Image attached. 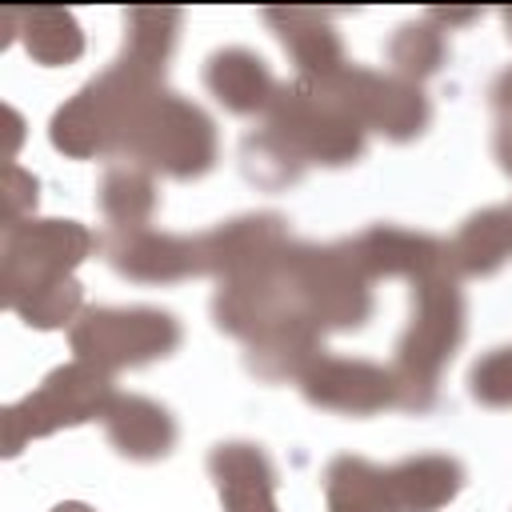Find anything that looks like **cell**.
<instances>
[{
    "label": "cell",
    "mask_w": 512,
    "mask_h": 512,
    "mask_svg": "<svg viewBox=\"0 0 512 512\" xmlns=\"http://www.w3.org/2000/svg\"><path fill=\"white\" fill-rule=\"evenodd\" d=\"M264 24L284 44L300 80H328L340 68H348L340 32L332 28V20L324 12H316V8H264Z\"/></svg>",
    "instance_id": "cell-16"
},
{
    "label": "cell",
    "mask_w": 512,
    "mask_h": 512,
    "mask_svg": "<svg viewBox=\"0 0 512 512\" xmlns=\"http://www.w3.org/2000/svg\"><path fill=\"white\" fill-rule=\"evenodd\" d=\"M464 324H468V308L456 272H436L412 284V316L404 336L396 340V360H392L400 408L424 412L436 404L440 376L464 340Z\"/></svg>",
    "instance_id": "cell-2"
},
{
    "label": "cell",
    "mask_w": 512,
    "mask_h": 512,
    "mask_svg": "<svg viewBox=\"0 0 512 512\" xmlns=\"http://www.w3.org/2000/svg\"><path fill=\"white\" fill-rule=\"evenodd\" d=\"M184 340L180 320L168 308L128 304V308H84L68 328V344L76 360H88L104 372L144 368L152 360H168Z\"/></svg>",
    "instance_id": "cell-7"
},
{
    "label": "cell",
    "mask_w": 512,
    "mask_h": 512,
    "mask_svg": "<svg viewBox=\"0 0 512 512\" xmlns=\"http://www.w3.org/2000/svg\"><path fill=\"white\" fill-rule=\"evenodd\" d=\"M324 504L328 512H388L384 508V468L364 456H336L324 468Z\"/></svg>",
    "instance_id": "cell-24"
},
{
    "label": "cell",
    "mask_w": 512,
    "mask_h": 512,
    "mask_svg": "<svg viewBox=\"0 0 512 512\" xmlns=\"http://www.w3.org/2000/svg\"><path fill=\"white\" fill-rule=\"evenodd\" d=\"M300 392L312 408L340 416H376L384 408H400V388L392 368L360 356H320L304 372Z\"/></svg>",
    "instance_id": "cell-11"
},
{
    "label": "cell",
    "mask_w": 512,
    "mask_h": 512,
    "mask_svg": "<svg viewBox=\"0 0 512 512\" xmlns=\"http://www.w3.org/2000/svg\"><path fill=\"white\" fill-rule=\"evenodd\" d=\"M164 88V80H152L120 60H112L100 76H92L76 96H68L52 120H48V140L56 152L68 160H96V156H116L124 152L140 112L148 100Z\"/></svg>",
    "instance_id": "cell-1"
},
{
    "label": "cell",
    "mask_w": 512,
    "mask_h": 512,
    "mask_svg": "<svg viewBox=\"0 0 512 512\" xmlns=\"http://www.w3.org/2000/svg\"><path fill=\"white\" fill-rule=\"evenodd\" d=\"M36 200H40V180L32 172H24L20 164H8L4 168V192H0V220H4V228L20 224V220H32Z\"/></svg>",
    "instance_id": "cell-29"
},
{
    "label": "cell",
    "mask_w": 512,
    "mask_h": 512,
    "mask_svg": "<svg viewBox=\"0 0 512 512\" xmlns=\"http://www.w3.org/2000/svg\"><path fill=\"white\" fill-rule=\"evenodd\" d=\"M288 244H292V236H288V220L280 212H244V216L220 220L212 232H204L208 276L228 280V276L268 268L284 256Z\"/></svg>",
    "instance_id": "cell-13"
},
{
    "label": "cell",
    "mask_w": 512,
    "mask_h": 512,
    "mask_svg": "<svg viewBox=\"0 0 512 512\" xmlns=\"http://www.w3.org/2000/svg\"><path fill=\"white\" fill-rule=\"evenodd\" d=\"M180 24H184L180 8H128L124 12V48L116 60L152 80H164L172 48L180 40Z\"/></svg>",
    "instance_id": "cell-22"
},
{
    "label": "cell",
    "mask_w": 512,
    "mask_h": 512,
    "mask_svg": "<svg viewBox=\"0 0 512 512\" xmlns=\"http://www.w3.org/2000/svg\"><path fill=\"white\" fill-rule=\"evenodd\" d=\"M208 476L220 492L224 512H280L276 468L252 440H224L208 452Z\"/></svg>",
    "instance_id": "cell-14"
},
{
    "label": "cell",
    "mask_w": 512,
    "mask_h": 512,
    "mask_svg": "<svg viewBox=\"0 0 512 512\" xmlns=\"http://www.w3.org/2000/svg\"><path fill=\"white\" fill-rule=\"evenodd\" d=\"M96 208L112 232L148 228L160 208L156 172H148L144 164H132V160H112L96 184Z\"/></svg>",
    "instance_id": "cell-21"
},
{
    "label": "cell",
    "mask_w": 512,
    "mask_h": 512,
    "mask_svg": "<svg viewBox=\"0 0 512 512\" xmlns=\"http://www.w3.org/2000/svg\"><path fill=\"white\" fill-rule=\"evenodd\" d=\"M264 128L308 168V164H320V168H344V164H356L364 156V140L368 132L312 80H300L292 76L288 84H280L268 116H264Z\"/></svg>",
    "instance_id": "cell-6"
},
{
    "label": "cell",
    "mask_w": 512,
    "mask_h": 512,
    "mask_svg": "<svg viewBox=\"0 0 512 512\" xmlns=\"http://www.w3.org/2000/svg\"><path fill=\"white\" fill-rule=\"evenodd\" d=\"M448 260L456 276H492L512 260V200L472 212L448 240Z\"/></svg>",
    "instance_id": "cell-20"
},
{
    "label": "cell",
    "mask_w": 512,
    "mask_h": 512,
    "mask_svg": "<svg viewBox=\"0 0 512 512\" xmlns=\"http://www.w3.org/2000/svg\"><path fill=\"white\" fill-rule=\"evenodd\" d=\"M240 172H244L248 184L268 188V192H280V188H288V184H296L304 176V164L268 128H256L240 144Z\"/></svg>",
    "instance_id": "cell-27"
},
{
    "label": "cell",
    "mask_w": 512,
    "mask_h": 512,
    "mask_svg": "<svg viewBox=\"0 0 512 512\" xmlns=\"http://www.w3.org/2000/svg\"><path fill=\"white\" fill-rule=\"evenodd\" d=\"M100 248V236L88 232L80 220L60 216H32L12 228H4L0 244V296L12 300L36 284L72 276L92 252Z\"/></svg>",
    "instance_id": "cell-8"
},
{
    "label": "cell",
    "mask_w": 512,
    "mask_h": 512,
    "mask_svg": "<svg viewBox=\"0 0 512 512\" xmlns=\"http://www.w3.org/2000/svg\"><path fill=\"white\" fill-rule=\"evenodd\" d=\"M52 512H96L92 504H84V500H60Z\"/></svg>",
    "instance_id": "cell-31"
},
{
    "label": "cell",
    "mask_w": 512,
    "mask_h": 512,
    "mask_svg": "<svg viewBox=\"0 0 512 512\" xmlns=\"http://www.w3.org/2000/svg\"><path fill=\"white\" fill-rule=\"evenodd\" d=\"M20 40L40 68H64L84 56V28L68 8H24Z\"/></svg>",
    "instance_id": "cell-23"
},
{
    "label": "cell",
    "mask_w": 512,
    "mask_h": 512,
    "mask_svg": "<svg viewBox=\"0 0 512 512\" xmlns=\"http://www.w3.org/2000/svg\"><path fill=\"white\" fill-rule=\"evenodd\" d=\"M104 260L136 284H176L192 276H208V248L204 232L200 236H176V232H156V228H136V232H104L100 236Z\"/></svg>",
    "instance_id": "cell-10"
},
{
    "label": "cell",
    "mask_w": 512,
    "mask_h": 512,
    "mask_svg": "<svg viewBox=\"0 0 512 512\" xmlns=\"http://www.w3.org/2000/svg\"><path fill=\"white\" fill-rule=\"evenodd\" d=\"M468 396L484 408H512V344L476 356L468 368Z\"/></svg>",
    "instance_id": "cell-28"
},
{
    "label": "cell",
    "mask_w": 512,
    "mask_h": 512,
    "mask_svg": "<svg viewBox=\"0 0 512 512\" xmlns=\"http://www.w3.org/2000/svg\"><path fill=\"white\" fill-rule=\"evenodd\" d=\"M348 248L360 264V272L368 280H388V276H404V280H424L436 272H452L448 260V240L432 236V232H416V228H400V224H372L356 236H348Z\"/></svg>",
    "instance_id": "cell-12"
},
{
    "label": "cell",
    "mask_w": 512,
    "mask_h": 512,
    "mask_svg": "<svg viewBox=\"0 0 512 512\" xmlns=\"http://www.w3.org/2000/svg\"><path fill=\"white\" fill-rule=\"evenodd\" d=\"M116 400L112 372L88 364V360H68L52 368L28 396L8 404L4 416V456H20L32 440L52 436L60 428H76L88 420H104L108 404Z\"/></svg>",
    "instance_id": "cell-5"
},
{
    "label": "cell",
    "mask_w": 512,
    "mask_h": 512,
    "mask_svg": "<svg viewBox=\"0 0 512 512\" xmlns=\"http://www.w3.org/2000/svg\"><path fill=\"white\" fill-rule=\"evenodd\" d=\"M492 152L500 160V168L512 176V120H496V136H492Z\"/></svg>",
    "instance_id": "cell-30"
},
{
    "label": "cell",
    "mask_w": 512,
    "mask_h": 512,
    "mask_svg": "<svg viewBox=\"0 0 512 512\" xmlns=\"http://www.w3.org/2000/svg\"><path fill=\"white\" fill-rule=\"evenodd\" d=\"M328 356L324 352V332L308 320V316H284L272 328H264L260 336H252L244 344V364L248 372H256L268 384H284V380H304V372Z\"/></svg>",
    "instance_id": "cell-19"
},
{
    "label": "cell",
    "mask_w": 512,
    "mask_h": 512,
    "mask_svg": "<svg viewBox=\"0 0 512 512\" xmlns=\"http://www.w3.org/2000/svg\"><path fill=\"white\" fill-rule=\"evenodd\" d=\"M320 84L364 132H380L392 144H408L416 136H424L432 108L420 84H408L392 72H372L360 64L340 68L328 80H312Z\"/></svg>",
    "instance_id": "cell-9"
},
{
    "label": "cell",
    "mask_w": 512,
    "mask_h": 512,
    "mask_svg": "<svg viewBox=\"0 0 512 512\" xmlns=\"http://www.w3.org/2000/svg\"><path fill=\"white\" fill-rule=\"evenodd\" d=\"M216 156H220L216 120L200 104L168 88H160L148 100L120 152V160L144 164L148 172L168 180H200L204 172H212Z\"/></svg>",
    "instance_id": "cell-3"
},
{
    "label": "cell",
    "mask_w": 512,
    "mask_h": 512,
    "mask_svg": "<svg viewBox=\"0 0 512 512\" xmlns=\"http://www.w3.org/2000/svg\"><path fill=\"white\" fill-rule=\"evenodd\" d=\"M204 84L216 96V104L232 116H268L280 80L272 76L268 60L252 48H216L204 64Z\"/></svg>",
    "instance_id": "cell-18"
},
{
    "label": "cell",
    "mask_w": 512,
    "mask_h": 512,
    "mask_svg": "<svg viewBox=\"0 0 512 512\" xmlns=\"http://www.w3.org/2000/svg\"><path fill=\"white\" fill-rule=\"evenodd\" d=\"M284 272L296 308L320 332H352L372 316V280L360 272L348 240L304 244L292 240L284 252Z\"/></svg>",
    "instance_id": "cell-4"
},
{
    "label": "cell",
    "mask_w": 512,
    "mask_h": 512,
    "mask_svg": "<svg viewBox=\"0 0 512 512\" xmlns=\"http://www.w3.org/2000/svg\"><path fill=\"white\" fill-rule=\"evenodd\" d=\"M504 24H508V36H512V8H504Z\"/></svg>",
    "instance_id": "cell-32"
},
{
    "label": "cell",
    "mask_w": 512,
    "mask_h": 512,
    "mask_svg": "<svg viewBox=\"0 0 512 512\" xmlns=\"http://www.w3.org/2000/svg\"><path fill=\"white\" fill-rule=\"evenodd\" d=\"M464 464L448 452H420L384 468V508L388 512H440L464 488Z\"/></svg>",
    "instance_id": "cell-17"
},
{
    "label": "cell",
    "mask_w": 512,
    "mask_h": 512,
    "mask_svg": "<svg viewBox=\"0 0 512 512\" xmlns=\"http://www.w3.org/2000/svg\"><path fill=\"white\" fill-rule=\"evenodd\" d=\"M388 68L392 76L408 80V84H420L428 76H436L448 60V40H444V28H436L432 20H408L392 32L388 48Z\"/></svg>",
    "instance_id": "cell-25"
},
{
    "label": "cell",
    "mask_w": 512,
    "mask_h": 512,
    "mask_svg": "<svg viewBox=\"0 0 512 512\" xmlns=\"http://www.w3.org/2000/svg\"><path fill=\"white\" fill-rule=\"evenodd\" d=\"M28 328H40V332H52V328H72L76 316L84 312V284L76 276H64V280H48V284H36L12 300H4Z\"/></svg>",
    "instance_id": "cell-26"
},
{
    "label": "cell",
    "mask_w": 512,
    "mask_h": 512,
    "mask_svg": "<svg viewBox=\"0 0 512 512\" xmlns=\"http://www.w3.org/2000/svg\"><path fill=\"white\" fill-rule=\"evenodd\" d=\"M100 424L108 432V444L136 464H156L176 448V416L160 400L140 392H116Z\"/></svg>",
    "instance_id": "cell-15"
}]
</instances>
